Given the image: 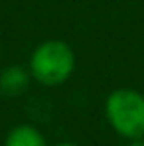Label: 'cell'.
I'll use <instances>...</instances> for the list:
<instances>
[{
  "mask_svg": "<svg viewBox=\"0 0 144 146\" xmlns=\"http://www.w3.org/2000/svg\"><path fill=\"white\" fill-rule=\"evenodd\" d=\"M34 77L28 69V65H18L10 63L0 69V95L6 99L22 97L30 89Z\"/></svg>",
  "mask_w": 144,
  "mask_h": 146,
  "instance_id": "cell-3",
  "label": "cell"
},
{
  "mask_svg": "<svg viewBox=\"0 0 144 146\" xmlns=\"http://www.w3.org/2000/svg\"><path fill=\"white\" fill-rule=\"evenodd\" d=\"M126 146H144V136H142V138H132V140H126Z\"/></svg>",
  "mask_w": 144,
  "mask_h": 146,
  "instance_id": "cell-5",
  "label": "cell"
},
{
  "mask_svg": "<svg viewBox=\"0 0 144 146\" xmlns=\"http://www.w3.org/2000/svg\"><path fill=\"white\" fill-rule=\"evenodd\" d=\"M109 126L124 140L144 136V93L132 87L113 89L103 105Z\"/></svg>",
  "mask_w": 144,
  "mask_h": 146,
  "instance_id": "cell-2",
  "label": "cell"
},
{
  "mask_svg": "<svg viewBox=\"0 0 144 146\" xmlns=\"http://www.w3.org/2000/svg\"><path fill=\"white\" fill-rule=\"evenodd\" d=\"M77 55L65 40H44L32 49L28 69L42 87H61L75 73Z\"/></svg>",
  "mask_w": 144,
  "mask_h": 146,
  "instance_id": "cell-1",
  "label": "cell"
},
{
  "mask_svg": "<svg viewBox=\"0 0 144 146\" xmlns=\"http://www.w3.org/2000/svg\"><path fill=\"white\" fill-rule=\"evenodd\" d=\"M53 146H77V144H73V142H57V144H53Z\"/></svg>",
  "mask_w": 144,
  "mask_h": 146,
  "instance_id": "cell-6",
  "label": "cell"
},
{
  "mask_svg": "<svg viewBox=\"0 0 144 146\" xmlns=\"http://www.w3.org/2000/svg\"><path fill=\"white\" fill-rule=\"evenodd\" d=\"M2 146H49L44 132L34 124H16L8 130Z\"/></svg>",
  "mask_w": 144,
  "mask_h": 146,
  "instance_id": "cell-4",
  "label": "cell"
},
{
  "mask_svg": "<svg viewBox=\"0 0 144 146\" xmlns=\"http://www.w3.org/2000/svg\"><path fill=\"white\" fill-rule=\"evenodd\" d=\"M0 53H2V49H0Z\"/></svg>",
  "mask_w": 144,
  "mask_h": 146,
  "instance_id": "cell-7",
  "label": "cell"
}]
</instances>
